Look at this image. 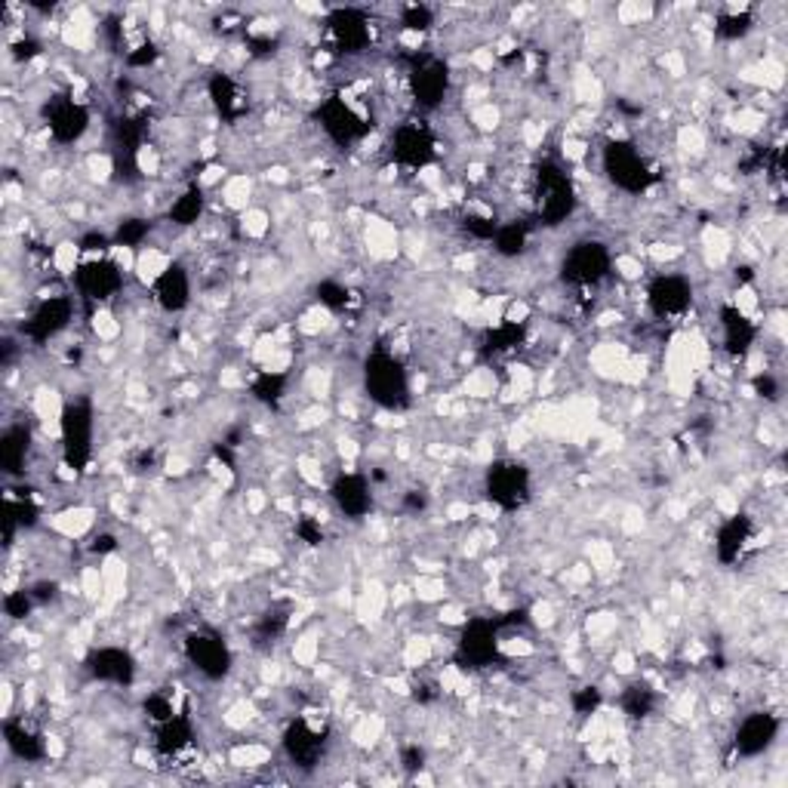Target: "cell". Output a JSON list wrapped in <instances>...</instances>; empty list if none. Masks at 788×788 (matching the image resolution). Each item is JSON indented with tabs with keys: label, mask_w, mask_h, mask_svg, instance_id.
<instances>
[{
	"label": "cell",
	"mask_w": 788,
	"mask_h": 788,
	"mask_svg": "<svg viewBox=\"0 0 788 788\" xmlns=\"http://www.w3.org/2000/svg\"><path fill=\"white\" fill-rule=\"evenodd\" d=\"M93 521H96V508L71 506L53 517V530H59L62 536H68V539H77V536H84L89 527H93Z\"/></svg>",
	"instance_id": "cell-18"
},
{
	"label": "cell",
	"mask_w": 788,
	"mask_h": 788,
	"mask_svg": "<svg viewBox=\"0 0 788 788\" xmlns=\"http://www.w3.org/2000/svg\"><path fill=\"white\" fill-rule=\"evenodd\" d=\"M185 653H189V660L198 665V671L207 674V678H222L231 665L229 647L210 635H191L185 640Z\"/></svg>",
	"instance_id": "cell-8"
},
{
	"label": "cell",
	"mask_w": 788,
	"mask_h": 788,
	"mask_svg": "<svg viewBox=\"0 0 788 788\" xmlns=\"http://www.w3.org/2000/svg\"><path fill=\"white\" fill-rule=\"evenodd\" d=\"M745 542H749V521L739 515H730V521L721 527V533H718V558L730 564V560H736L742 555Z\"/></svg>",
	"instance_id": "cell-17"
},
{
	"label": "cell",
	"mask_w": 788,
	"mask_h": 788,
	"mask_svg": "<svg viewBox=\"0 0 788 788\" xmlns=\"http://www.w3.org/2000/svg\"><path fill=\"white\" fill-rule=\"evenodd\" d=\"M89 669H93L96 678L115 681V684H127V681L133 678V660L118 647H102L99 653L89 660Z\"/></svg>",
	"instance_id": "cell-16"
},
{
	"label": "cell",
	"mask_w": 788,
	"mask_h": 788,
	"mask_svg": "<svg viewBox=\"0 0 788 788\" xmlns=\"http://www.w3.org/2000/svg\"><path fill=\"white\" fill-rule=\"evenodd\" d=\"M650 308H653L660 318H678L690 308V299H693V290L684 278L678 274H662V278L653 281L650 287Z\"/></svg>",
	"instance_id": "cell-6"
},
{
	"label": "cell",
	"mask_w": 788,
	"mask_h": 788,
	"mask_svg": "<svg viewBox=\"0 0 788 788\" xmlns=\"http://www.w3.org/2000/svg\"><path fill=\"white\" fill-rule=\"evenodd\" d=\"M678 142H681V148H684V151H702L705 148V136L696 127H681Z\"/></svg>",
	"instance_id": "cell-35"
},
{
	"label": "cell",
	"mask_w": 788,
	"mask_h": 788,
	"mask_svg": "<svg viewBox=\"0 0 788 788\" xmlns=\"http://www.w3.org/2000/svg\"><path fill=\"white\" fill-rule=\"evenodd\" d=\"M604 167H607V173L613 176V182L629 191L647 189V182H650L647 164L640 160V154L625 142H616L604 151Z\"/></svg>",
	"instance_id": "cell-5"
},
{
	"label": "cell",
	"mask_w": 788,
	"mask_h": 788,
	"mask_svg": "<svg viewBox=\"0 0 788 788\" xmlns=\"http://www.w3.org/2000/svg\"><path fill=\"white\" fill-rule=\"evenodd\" d=\"M401 26H404V31H416V35H425V31L435 26V13L428 10V6L410 4V6H404V13H401Z\"/></svg>",
	"instance_id": "cell-24"
},
{
	"label": "cell",
	"mask_w": 788,
	"mask_h": 788,
	"mask_svg": "<svg viewBox=\"0 0 788 788\" xmlns=\"http://www.w3.org/2000/svg\"><path fill=\"white\" fill-rule=\"evenodd\" d=\"M462 388H466L468 397H493L496 394V376H493V370H471L466 382H462Z\"/></svg>",
	"instance_id": "cell-23"
},
{
	"label": "cell",
	"mask_w": 788,
	"mask_h": 788,
	"mask_svg": "<svg viewBox=\"0 0 788 788\" xmlns=\"http://www.w3.org/2000/svg\"><path fill=\"white\" fill-rule=\"evenodd\" d=\"M318 653H321V644L312 635L299 638L296 644H292V660L302 665V669H312L314 660H318Z\"/></svg>",
	"instance_id": "cell-30"
},
{
	"label": "cell",
	"mask_w": 788,
	"mask_h": 788,
	"mask_svg": "<svg viewBox=\"0 0 788 788\" xmlns=\"http://www.w3.org/2000/svg\"><path fill=\"white\" fill-rule=\"evenodd\" d=\"M26 453H28V432L26 428H10L0 444V462H4L6 475H15L19 468H26Z\"/></svg>",
	"instance_id": "cell-19"
},
{
	"label": "cell",
	"mask_w": 788,
	"mask_h": 788,
	"mask_svg": "<svg viewBox=\"0 0 788 788\" xmlns=\"http://www.w3.org/2000/svg\"><path fill=\"white\" fill-rule=\"evenodd\" d=\"M93 330H96V336H99V339H111V336H118L120 323L115 321V314H111V312L99 308V312L93 314Z\"/></svg>",
	"instance_id": "cell-33"
},
{
	"label": "cell",
	"mask_w": 788,
	"mask_h": 788,
	"mask_svg": "<svg viewBox=\"0 0 788 788\" xmlns=\"http://www.w3.org/2000/svg\"><path fill=\"white\" fill-rule=\"evenodd\" d=\"M71 312H75V305H71L68 296L44 299V302H40V308H37L35 314H31V321H28V336H35V339H53L56 333H62L65 327H68Z\"/></svg>",
	"instance_id": "cell-9"
},
{
	"label": "cell",
	"mask_w": 788,
	"mask_h": 788,
	"mask_svg": "<svg viewBox=\"0 0 788 788\" xmlns=\"http://www.w3.org/2000/svg\"><path fill=\"white\" fill-rule=\"evenodd\" d=\"M446 595V585L444 579H428V576H422V579L416 582V598L419 600H441Z\"/></svg>",
	"instance_id": "cell-34"
},
{
	"label": "cell",
	"mask_w": 788,
	"mask_h": 788,
	"mask_svg": "<svg viewBox=\"0 0 788 788\" xmlns=\"http://www.w3.org/2000/svg\"><path fill=\"white\" fill-rule=\"evenodd\" d=\"M610 271V256L600 243H576V247L564 259V278L573 283H598Z\"/></svg>",
	"instance_id": "cell-4"
},
{
	"label": "cell",
	"mask_w": 788,
	"mask_h": 788,
	"mask_svg": "<svg viewBox=\"0 0 788 788\" xmlns=\"http://www.w3.org/2000/svg\"><path fill=\"white\" fill-rule=\"evenodd\" d=\"M459 650L471 665H486L493 656L499 653V644H496V635H493L490 625L471 622L466 629V635H462V640H459Z\"/></svg>",
	"instance_id": "cell-15"
},
{
	"label": "cell",
	"mask_w": 788,
	"mask_h": 788,
	"mask_svg": "<svg viewBox=\"0 0 788 788\" xmlns=\"http://www.w3.org/2000/svg\"><path fill=\"white\" fill-rule=\"evenodd\" d=\"M231 767H265L268 761H271V752L265 749V745L259 742H247V745H238V749H231Z\"/></svg>",
	"instance_id": "cell-22"
},
{
	"label": "cell",
	"mask_w": 788,
	"mask_h": 788,
	"mask_svg": "<svg viewBox=\"0 0 788 788\" xmlns=\"http://www.w3.org/2000/svg\"><path fill=\"white\" fill-rule=\"evenodd\" d=\"M435 151V142L428 139L425 133H422L419 127H401L394 136V158L401 160V164H410V167H428V158H432Z\"/></svg>",
	"instance_id": "cell-14"
},
{
	"label": "cell",
	"mask_w": 788,
	"mask_h": 788,
	"mask_svg": "<svg viewBox=\"0 0 788 788\" xmlns=\"http://www.w3.org/2000/svg\"><path fill=\"white\" fill-rule=\"evenodd\" d=\"M200 210H204V194H200V185H194V189L185 191L182 198L173 200V207H169V219H173L176 225H194L200 219Z\"/></svg>",
	"instance_id": "cell-21"
},
{
	"label": "cell",
	"mask_w": 788,
	"mask_h": 788,
	"mask_svg": "<svg viewBox=\"0 0 788 788\" xmlns=\"http://www.w3.org/2000/svg\"><path fill=\"white\" fill-rule=\"evenodd\" d=\"M148 238V222L145 219H127L124 225L118 229V247H139V243Z\"/></svg>",
	"instance_id": "cell-28"
},
{
	"label": "cell",
	"mask_w": 788,
	"mask_h": 788,
	"mask_svg": "<svg viewBox=\"0 0 788 788\" xmlns=\"http://www.w3.org/2000/svg\"><path fill=\"white\" fill-rule=\"evenodd\" d=\"M151 290H154V299H158V305L164 308V312H182V308L191 302V278L179 262L169 265Z\"/></svg>",
	"instance_id": "cell-10"
},
{
	"label": "cell",
	"mask_w": 788,
	"mask_h": 788,
	"mask_svg": "<svg viewBox=\"0 0 788 788\" xmlns=\"http://www.w3.org/2000/svg\"><path fill=\"white\" fill-rule=\"evenodd\" d=\"M496 247L502 256H521L527 247V234L521 225H506L496 231Z\"/></svg>",
	"instance_id": "cell-25"
},
{
	"label": "cell",
	"mask_w": 788,
	"mask_h": 788,
	"mask_svg": "<svg viewBox=\"0 0 788 788\" xmlns=\"http://www.w3.org/2000/svg\"><path fill=\"white\" fill-rule=\"evenodd\" d=\"M616 271L629 281H638L640 274H644V265H640V259H635V256H619L616 259Z\"/></svg>",
	"instance_id": "cell-36"
},
{
	"label": "cell",
	"mask_w": 788,
	"mask_h": 788,
	"mask_svg": "<svg viewBox=\"0 0 788 788\" xmlns=\"http://www.w3.org/2000/svg\"><path fill=\"white\" fill-rule=\"evenodd\" d=\"M779 733V721L767 711H754L739 724L736 733V749L742 754H761Z\"/></svg>",
	"instance_id": "cell-11"
},
{
	"label": "cell",
	"mask_w": 788,
	"mask_h": 788,
	"mask_svg": "<svg viewBox=\"0 0 788 788\" xmlns=\"http://www.w3.org/2000/svg\"><path fill=\"white\" fill-rule=\"evenodd\" d=\"M268 213L265 210H243V216H240V229H243V234H247V238H262V234L268 231Z\"/></svg>",
	"instance_id": "cell-29"
},
{
	"label": "cell",
	"mask_w": 788,
	"mask_h": 788,
	"mask_svg": "<svg viewBox=\"0 0 788 788\" xmlns=\"http://www.w3.org/2000/svg\"><path fill=\"white\" fill-rule=\"evenodd\" d=\"M613 669L619 674H631V671H635V656L619 650V653H616V660H613Z\"/></svg>",
	"instance_id": "cell-37"
},
{
	"label": "cell",
	"mask_w": 788,
	"mask_h": 788,
	"mask_svg": "<svg viewBox=\"0 0 788 788\" xmlns=\"http://www.w3.org/2000/svg\"><path fill=\"white\" fill-rule=\"evenodd\" d=\"M486 493L499 508H517L527 499V471L521 466H490Z\"/></svg>",
	"instance_id": "cell-7"
},
{
	"label": "cell",
	"mask_w": 788,
	"mask_h": 788,
	"mask_svg": "<svg viewBox=\"0 0 788 788\" xmlns=\"http://www.w3.org/2000/svg\"><path fill=\"white\" fill-rule=\"evenodd\" d=\"M333 499H336V506L343 508L348 517H363L370 511V486L363 477L348 471V475H343L333 484Z\"/></svg>",
	"instance_id": "cell-13"
},
{
	"label": "cell",
	"mask_w": 788,
	"mask_h": 788,
	"mask_svg": "<svg viewBox=\"0 0 788 788\" xmlns=\"http://www.w3.org/2000/svg\"><path fill=\"white\" fill-rule=\"evenodd\" d=\"M124 268H120L115 259H89L77 268V287L87 299H111L115 292L124 287Z\"/></svg>",
	"instance_id": "cell-3"
},
{
	"label": "cell",
	"mask_w": 788,
	"mask_h": 788,
	"mask_svg": "<svg viewBox=\"0 0 788 788\" xmlns=\"http://www.w3.org/2000/svg\"><path fill=\"white\" fill-rule=\"evenodd\" d=\"M77 262H80V247H77V243L62 240L59 247L53 250V271L77 274Z\"/></svg>",
	"instance_id": "cell-26"
},
{
	"label": "cell",
	"mask_w": 788,
	"mask_h": 788,
	"mask_svg": "<svg viewBox=\"0 0 788 788\" xmlns=\"http://www.w3.org/2000/svg\"><path fill=\"white\" fill-rule=\"evenodd\" d=\"M367 388L382 407H401L407 401V373L392 354H376L367 363Z\"/></svg>",
	"instance_id": "cell-1"
},
{
	"label": "cell",
	"mask_w": 788,
	"mask_h": 788,
	"mask_svg": "<svg viewBox=\"0 0 788 788\" xmlns=\"http://www.w3.org/2000/svg\"><path fill=\"white\" fill-rule=\"evenodd\" d=\"M89 129V115L75 99H62L50 115V136L56 142H77Z\"/></svg>",
	"instance_id": "cell-12"
},
{
	"label": "cell",
	"mask_w": 788,
	"mask_h": 788,
	"mask_svg": "<svg viewBox=\"0 0 788 788\" xmlns=\"http://www.w3.org/2000/svg\"><path fill=\"white\" fill-rule=\"evenodd\" d=\"M749 28H752V19L749 15H724V19H721V26H718V35H724V37H742V35H749Z\"/></svg>",
	"instance_id": "cell-32"
},
{
	"label": "cell",
	"mask_w": 788,
	"mask_h": 788,
	"mask_svg": "<svg viewBox=\"0 0 788 788\" xmlns=\"http://www.w3.org/2000/svg\"><path fill=\"white\" fill-rule=\"evenodd\" d=\"M173 265V256L169 253H164V250H158V247H145L139 256H136V278H139L145 287H154V283H158V278L160 274L167 271V268Z\"/></svg>",
	"instance_id": "cell-20"
},
{
	"label": "cell",
	"mask_w": 788,
	"mask_h": 788,
	"mask_svg": "<svg viewBox=\"0 0 788 788\" xmlns=\"http://www.w3.org/2000/svg\"><path fill=\"white\" fill-rule=\"evenodd\" d=\"M4 607H6V616H10V619H26L28 610H31V595H28L26 588H19V591H6Z\"/></svg>",
	"instance_id": "cell-31"
},
{
	"label": "cell",
	"mask_w": 788,
	"mask_h": 788,
	"mask_svg": "<svg viewBox=\"0 0 788 788\" xmlns=\"http://www.w3.org/2000/svg\"><path fill=\"white\" fill-rule=\"evenodd\" d=\"M62 441H65V462L80 468L93 453V416L87 404H68L62 413Z\"/></svg>",
	"instance_id": "cell-2"
},
{
	"label": "cell",
	"mask_w": 788,
	"mask_h": 788,
	"mask_svg": "<svg viewBox=\"0 0 788 788\" xmlns=\"http://www.w3.org/2000/svg\"><path fill=\"white\" fill-rule=\"evenodd\" d=\"M222 198H225V207L247 210V204H250V179L247 176H231L229 182H225Z\"/></svg>",
	"instance_id": "cell-27"
}]
</instances>
